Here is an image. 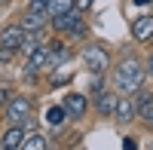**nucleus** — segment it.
Returning <instances> with one entry per match:
<instances>
[{
  "instance_id": "1",
  "label": "nucleus",
  "mask_w": 153,
  "mask_h": 150,
  "mask_svg": "<svg viewBox=\"0 0 153 150\" xmlns=\"http://www.w3.org/2000/svg\"><path fill=\"white\" fill-rule=\"evenodd\" d=\"M144 65L138 58H126L123 65H120V71L113 74V86H117V92H123V95H132L138 86L144 83Z\"/></svg>"
},
{
  "instance_id": "15",
  "label": "nucleus",
  "mask_w": 153,
  "mask_h": 150,
  "mask_svg": "<svg viewBox=\"0 0 153 150\" xmlns=\"http://www.w3.org/2000/svg\"><path fill=\"white\" fill-rule=\"evenodd\" d=\"M22 150H46V138L43 135H25Z\"/></svg>"
},
{
  "instance_id": "21",
  "label": "nucleus",
  "mask_w": 153,
  "mask_h": 150,
  "mask_svg": "<svg viewBox=\"0 0 153 150\" xmlns=\"http://www.w3.org/2000/svg\"><path fill=\"white\" fill-rule=\"evenodd\" d=\"M65 83H71V77H55L52 80V86H65Z\"/></svg>"
},
{
  "instance_id": "6",
  "label": "nucleus",
  "mask_w": 153,
  "mask_h": 150,
  "mask_svg": "<svg viewBox=\"0 0 153 150\" xmlns=\"http://www.w3.org/2000/svg\"><path fill=\"white\" fill-rule=\"evenodd\" d=\"M153 37V12H144L132 22V40L135 43H147Z\"/></svg>"
},
{
  "instance_id": "4",
  "label": "nucleus",
  "mask_w": 153,
  "mask_h": 150,
  "mask_svg": "<svg viewBox=\"0 0 153 150\" xmlns=\"http://www.w3.org/2000/svg\"><path fill=\"white\" fill-rule=\"evenodd\" d=\"M52 49H49L46 43H40L37 49H31L28 52V74H40V71H52Z\"/></svg>"
},
{
  "instance_id": "14",
  "label": "nucleus",
  "mask_w": 153,
  "mask_h": 150,
  "mask_svg": "<svg viewBox=\"0 0 153 150\" xmlns=\"http://www.w3.org/2000/svg\"><path fill=\"white\" fill-rule=\"evenodd\" d=\"M135 110H138V120H144V126H153V98L141 101Z\"/></svg>"
},
{
  "instance_id": "8",
  "label": "nucleus",
  "mask_w": 153,
  "mask_h": 150,
  "mask_svg": "<svg viewBox=\"0 0 153 150\" xmlns=\"http://www.w3.org/2000/svg\"><path fill=\"white\" fill-rule=\"evenodd\" d=\"M80 19H83V16H80V9H71V12H61V16H52L49 22H52V31H55V34H68Z\"/></svg>"
},
{
  "instance_id": "11",
  "label": "nucleus",
  "mask_w": 153,
  "mask_h": 150,
  "mask_svg": "<svg viewBox=\"0 0 153 150\" xmlns=\"http://www.w3.org/2000/svg\"><path fill=\"white\" fill-rule=\"evenodd\" d=\"M46 12H37V9H28V12H25V16H22V28L25 31H43L46 28Z\"/></svg>"
},
{
  "instance_id": "13",
  "label": "nucleus",
  "mask_w": 153,
  "mask_h": 150,
  "mask_svg": "<svg viewBox=\"0 0 153 150\" xmlns=\"http://www.w3.org/2000/svg\"><path fill=\"white\" fill-rule=\"evenodd\" d=\"M71 9H76V0H49L46 16L52 19V16H61V12H71Z\"/></svg>"
},
{
  "instance_id": "18",
  "label": "nucleus",
  "mask_w": 153,
  "mask_h": 150,
  "mask_svg": "<svg viewBox=\"0 0 153 150\" xmlns=\"http://www.w3.org/2000/svg\"><path fill=\"white\" fill-rule=\"evenodd\" d=\"M46 6H49V0H31L28 3V9H37V12H46Z\"/></svg>"
},
{
  "instance_id": "9",
  "label": "nucleus",
  "mask_w": 153,
  "mask_h": 150,
  "mask_svg": "<svg viewBox=\"0 0 153 150\" xmlns=\"http://www.w3.org/2000/svg\"><path fill=\"white\" fill-rule=\"evenodd\" d=\"M22 141H25V129L22 126H9L0 138V150H22Z\"/></svg>"
},
{
  "instance_id": "16",
  "label": "nucleus",
  "mask_w": 153,
  "mask_h": 150,
  "mask_svg": "<svg viewBox=\"0 0 153 150\" xmlns=\"http://www.w3.org/2000/svg\"><path fill=\"white\" fill-rule=\"evenodd\" d=\"M65 107H52V110H49V114H46V120L49 123H52V126H61V123H65Z\"/></svg>"
},
{
  "instance_id": "20",
  "label": "nucleus",
  "mask_w": 153,
  "mask_h": 150,
  "mask_svg": "<svg viewBox=\"0 0 153 150\" xmlns=\"http://www.w3.org/2000/svg\"><path fill=\"white\" fill-rule=\"evenodd\" d=\"M12 55H16V52H9V49H0V61H9Z\"/></svg>"
},
{
  "instance_id": "12",
  "label": "nucleus",
  "mask_w": 153,
  "mask_h": 150,
  "mask_svg": "<svg viewBox=\"0 0 153 150\" xmlns=\"http://www.w3.org/2000/svg\"><path fill=\"white\" fill-rule=\"evenodd\" d=\"M117 98H120V92H98L95 110H98L101 117H113V107H117Z\"/></svg>"
},
{
  "instance_id": "7",
  "label": "nucleus",
  "mask_w": 153,
  "mask_h": 150,
  "mask_svg": "<svg viewBox=\"0 0 153 150\" xmlns=\"http://www.w3.org/2000/svg\"><path fill=\"white\" fill-rule=\"evenodd\" d=\"M65 114L68 117H74V120H80V117H86V110H89V101H86V95H76V92H71L68 98H65Z\"/></svg>"
},
{
  "instance_id": "22",
  "label": "nucleus",
  "mask_w": 153,
  "mask_h": 150,
  "mask_svg": "<svg viewBox=\"0 0 153 150\" xmlns=\"http://www.w3.org/2000/svg\"><path fill=\"white\" fill-rule=\"evenodd\" d=\"M6 95H9L6 89H0V107H3V101H6Z\"/></svg>"
},
{
  "instance_id": "5",
  "label": "nucleus",
  "mask_w": 153,
  "mask_h": 150,
  "mask_svg": "<svg viewBox=\"0 0 153 150\" xmlns=\"http://www.w3.org/2000/svg\"><path fill=\"white\" fill-rule=\"evenodd\" d=\"M22 40H25V28H22V25H6V28L0 31V49L19 52V49H22Z\"/></svg>"
},
{
  "instance_id": "17",
  "label": "nucleus",
  "mask_w": 153,
  "mask_h": 150,
  "mask_svg": "<svg viewBox=\"0 0 153 150\" xmlns=\"http://www.w3.org/2000/svg\"><path fill=\"white\" fill-rule=\"evenodd\" d=\"M83 37H86V25H83V19H80V22L68 31V40H83Z\"/></svg>"
},
{
  "instance_id": "3",
  "label": "nucleus",
  "mask_w": 153,
  "mask_h": 150,
  "mask_svg": "<svg viewBox=\"0 0 153 150\" xmlns=\"http://www.w3.org/2000/svg\"><path fill=\"white\" fill-rule=\"evenodd\" d=\"M83 65L92 71V74H104V71L110 68V52H107L104 46H95V43H92V46L83 49Z\"/></svg>"
},
{
  "instance_id": "25",
  "label": "nucleus",
  "mask_w": 153,
  "mask_h": 150,
  "mask_svg": "<svg viewBox=\"0 0 153 150\" xmlns=\"http://www.w3.org/2000/svg\"><path fill=\"white\" fill-rule=\"evenodd\" d=\"M0 3H9V0H0Z\"/></svg>"
},
{
  "instance_id": "19",
  "label": "nucleus",
  "mask_w": 153,
  "mask_h": 150,
  "mask_svg": "<svg viewBox=\"0 0 153 150\" xmlns=\"http://www.w3.org/2000/svg\"><path fill=\"white\" fill-rule=\"evenodd\" d=\"M92 3H95V0H76V9L86 12V9H92Z\"/></svg>"
},
{
  "instance_id": "23",
  "label": "nucleus",
  "mask_w": 153,
  "mask_h": 150,
  "mask_svg": "<svg viewBox=\"0 0 153 150\" xmlns=\"http://www.w3.org/2000/svg\"><path fill=\"white\" fill-rule=\"evenodd\" d=\"M147 74L153 77V55H150V61H147Z\"/></svg>"
},
{
  "instance_id": "24",
  "label": "nucleus",
  "mask_w": 153,
  "mask_h": 150,
  "mask_svg": "<svg viewBox=\"0 0 153 150\" xmlns=\"http://www.w3.org/2000/svg\"><path fill=\"white\" fill-rule=\"evenodd\" d=\"M150 3V0H135V6H147Z\"/></svg>"
},
{
  "instance_id": "2",
  "label": "nucleus",
  "mask_w": 153,
  "mask_h": 150,
  "mask_svg": "<svg viewBox=\"0 0 153 150\" xmlns=\"http://www.w3.org/2000/svg\"><path fill=\"white\" fill-rule=\"evenodd\" d=\"M31 110H34L31 98L16 95V98L6 104V123H9V126H22V129H28V126H31Z\"/></svg>"
},
{
  "instance_id": "10",
  "label": "nucleus",
  "mask_w": 153,
  "mask_h": 150,
  "mask_svg": "<svg viewBox=\"0 0 153 150\" xmlns=\"http://www.w3.org/2000/svg\"><path fill=\"white\" fill-rule=\"evenodd\" d=\"M113 117H117L120 123H132L138 117V110H135V101L132 98H117V107H113Z\"/></svg>"
}]
</instances>
